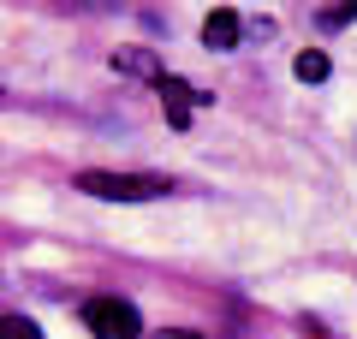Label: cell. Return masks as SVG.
Returning a JSON list of instances; mask_svg holds the SVG:
<instances>
[{
	"label": "cell",
	"instance_id": "obj_4",
	"mask_svg": "<svg viewBox=\"0 0 357 339\" xmlns=\"http://www.w3.org/2000/svg\"><path fill=\"white\" fill-rule=\"evenodd\" d=\"M238 30H244L238 13H227V6L203 18V42H208V48H238Z\"/></svg>",
	"mask_w": 357,
	"mask_h": 339
},
{
	"label": "cell",
	"instance_id": "obj_3",
	"mask_svg": "<svg viewBox=\"0 0 357 339\" xmlns=\"http://www.w3.org/2000/svg\"><path fill=\"white\" fill-rule=\"evenodd\" d=\"M155 89H161L167 119H173V126H191V107H208V101H215V96H203V89H191L185 77H161Z\"/></svg>",
	"mask_w": 357,
	"mask_h": 339
},
{
	"label": "cell",
	"instance_id": "obj_8",
	"mask_svg": "<svg viewBox=\"0 0 357 339\" xmlns=\"http://www.w3.org/2000/svg\"><path fill=\"white\" fill-rule=\"evenodd\" d=\"M351 18H357V0H351V6H333V13H321V24L340 30V24H351Z\"/></svg>",
	"mask_w": 357,
	"mask_h": 339
},
{
	"label": "cell",
	"instance_id": "obj_6",
	"mask_svg": "<svg viewBox=\"0 0 357 339\" xmlns=\"http://www.w3.org/2000/svg\"><path fill=\"white\" fill-rule=\"evenodd\" d=\"M292 72H298V84H321V77H328V54H316V48H310V54H298V60H292Z\"/></svg>",
	"mask_w": 357,
	"mask_h": 339
},
{
	"label": "cell",
	"instance_id": "obj_9",
	"mask_svg": "<svg viewBox=\"0 0 357 339\" xmlns=\"http://www.w3.org/2000/svg\"><path fill=\"white\" fill-rule=\"evenodd\" d=\"M149 339H203V333H191V327H161V333H149Z\"/></svg>",
	"mask_w": 357,
	"mask_h": 339
},
{
	"label": "cell",
	"instance_id": "obj_7",
	"mask_svg": "<svg viewBox=\"0 0 357 339\" xmlns=\"http://www.w3.org/2000/svg\"><path fill=\"white\" fill-rule=\"evenodd\" d=\"M0 339H42V327L30 315H0Z\"/></svg>",
	"mask_w": 357,
	"mask_h": 339
},
{
	"label": "cell",
	"instance_id": "obj_5",
	"mask_svg": "<svg viewBox=\"0 0 357 339\" xmlns=\"http://www.w3.org/2000/svg\"><path fill=\"white\" fill-rule=\"evenodd\" d=\"M114 66H119V72H131V77H155V84H161V66H155V54H143V48H119L114 54Z\"/></svg>",
	"mask_w": 357,
	"mask_h": 339
},
{
	"label": "cell",
	"instance_id": "obj_1",
	"mask_svg": "<svg viewBox=\"0 0 357 339\" xmlns=\"http://www.w3.org/2000/svg\"><path fill=\"white\" fill-rule=\"evenodd\" d=\"M77 190L84 197H102V202H155L173 185L155 179V173H77Z\"/></svg>",
	"mask_w": 357,
	"mask_h": 339
},
{
	"label": "cell",
	"instance_id": "obj_2",
	"mask_svg": "<svg viewBox=\"0 0 357 339\" xmlns=\"http://www.w3.org/2000/svg\"><path fill=\"white\" fill-rule=\"evenodd\" d=\"M84 327L96 339H143L137 303H126V298H89L84 303Z\"/></svg>",
	"mask_w": 357,
	"mask_h": 339
}]
</instances>
